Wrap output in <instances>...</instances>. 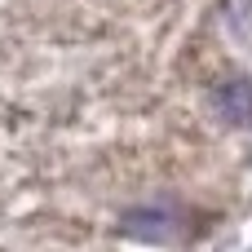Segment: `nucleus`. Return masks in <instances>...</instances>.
<instances>
[{"label":"nucleus","instance_id":"obj_1","mask_svg":"<svg viewBox=\"0 0 252 252\" xmlns=\"http://www.w3.org/2000/svg\"><path fill=\"white\" fill-rule=\"evenodd\" d=\"M213 102H217L221 120H235V124H248V120H252V89L244 84V80H230V84H221Z\"/></svg>","mask_w":252,"mask_h":252}]
</instances>
